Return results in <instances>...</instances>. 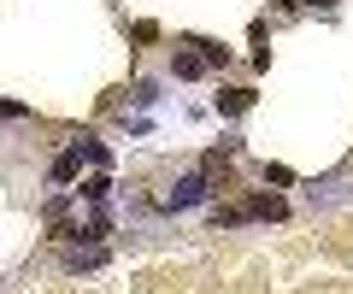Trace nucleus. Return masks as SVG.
I'll return each mask as SVG.
<instances>
[{"instance_id":"1","label":"nucleus","mask_w":353,"mask_h":294,"mask_svg":"<svg viewBox=\"0 0 353 294\" xmlns=\"http://www.w3.org/2000/svg\"><path fill=\"white\" fill-rule=\"evenodd\" d=\"M241 212H248V218H283V212H289V206H283L277 194H253V200L241 206Z\"/></svg>"},{"instance_id":"2","label":"nucleus","mask_w":353,"mask_h":294,"mask_svg":"<svg viewBox=\"0 0 353 294\" xmlns=\"http://www.w3.org/2000/svg\"><path fill=\"white\" fill-rule=\"evenodd\" d=\"M77 165H83V147L59 154V159H53V182H77Z\"/></svg>"},{"instance_id":"3","label":"nucleus","mask_w":353,"mask_h":294,"mask_svg":"<svg viewBox=\"0 0 353 294\" xmlns=\"http://www.w3.org/2000/svg\"><path fill=\"white\" fill-rule=\"evenodd\" d=\"M253 106V89H224L218 94V112H248Z\"/></svg>"},{"instance_id":"4","label":"nucleus","mask_w":353,"mask_h":294,"mask_svg":"<svg viewBox=\"0 0 353 294\" xmlns=\"http://www.w3.org/2000/svg\"><path fill=\"white\" fill-rule=\"evenodd\" d=\"M171 71H176V77H201V71H206V53H176Z\"/></svg>"},{"instance_id":"5","label":"nucleus","mask_w":353,"mask_h":294,"mask_svg":"<svg viewBox=\"0 0 353 294\" xmlns=\"http://www.w3.org/2000/svg\"><path fill=\"white\" fill-rule=\"evenodd\" d=\"M194 200H201V177H189L183 189H171V206H194Z\"/></svg>"},{"instance_id":"6","label":"nucleus","mask_w":353,"mask_h":294,"mask_svg":"<svg viewBox=\"0 0 353 294\" xmlns=\"http://www.w3.org/2000/svg\"><path fill=\"white\" fill-rule=\"evenodd\" d=\"M106 189H112V182H106V177H88V182H83V194H88V200H94V206L106 200Z\"/></svg>"},{"instance_id":"7","label":"nucleus","mask_w":353,"mask_h":294,"mask_svg":"<svg viewBox=\"0 0 353 294\" xmlns=\"http://www.w3.org/2000/svg\"><path fill=\"white\" fill-rule=\"evenodd\" d=\"M0 118H24V106H18V101H0Z\"/></svg>"},{"instance_id":"8","label":"nucleus","mask_w":353,"mask_h":294,"mask_svg":"<svg viewBox=\"0 0 353 294\" xmlns=\"http://www.w3.org/2000/svg\"><path fill=\"white\" fill-rule=\"evenodd\" d=\"M283 6H336V0H283Z\"/></svg>"}]
</instances>
